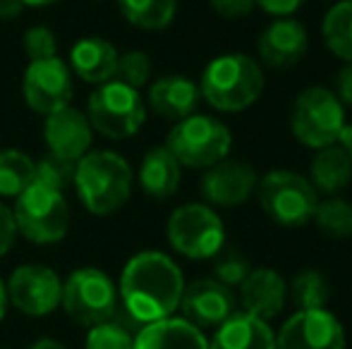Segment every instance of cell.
Returning <instances> with one entry per match:
<instances>
[{"label":"cell","mask_w":352,"mask_h":349,"mask_svg":"<svg viewBox=\"0 0 352 349\" xmlns=\"http://www.w3.org/2000/svg\"><path fill=\"white\" fill-rule=\"evenodd\" d=\"M182 289L185 280L180 265L161 252H142L122 268L118 292L127 316L146 326L180 309Z\"/></svg>","instance_id":"6da1fadb"},{"label":"cell","mask_w":352,"mask_h":349,"mask_svg":"<svg viewBox=\"0 0 352 349\" xmlns=\"http://www.w3.org/2000/svg\"><path fill=\"white\" fill-rule=\"evenodd\" d=\"M266 86L264 70L252 56L223 53L201 72L199 91L221 112H240L254 106Z\"/></svg>","instance_id":"7a4b0ae2"},{"label":"cell","mask_w":352,"mask_h":349,"mask_svg":"<svg viewBox=\"0 0 352 349\" xmlns=\"http://www.w3.org/2000/svg\"><path fill=\"white\" fill-rule=\"evenodd\" d=\"M132 168L116 151H89L77 160L74 182L84 208L94 215H111L132 194Z\"/></svg>","instance_id":"3957f363"},{"label":"cell","mask_w":352,"mask_h":349,"mask_svg":"<svg viewBox=\"0 0 352 349\" xmlns=\"http://www.w3.org/2000/svg\"><path fill=\"white\" fill-rule=\"evenodd\" d=\"M166 149L175 156L182 168L206 170L228 158L232 149V134L218 117L192 112L175 122L166 139Z\"/></svg>","instance_id":"277c9868"},{"label":"cell","mask_w":352,"mask_h":349,"mask_svg":"<svg viewBox=\"0 0 352 349\" xmlns=\"http://www.w3.org/2000/svg\"><path fill=\"white\" fill-rule=\"evenodd\" d=\"M290 130L307 149L319 151L338 144L345 130V106L331 88L307 86L292 103Z\"/></svg>","instance_id":"5b68a950"},{"label":"cell","mask_w":352,"mask_h":349,"mask_svg":"<svg viewBox=\"0 0 352 349\" xmlns=\"http://www.w3.org/2000/svg\"><path fill=\"white\" fill-rule=\"evenodd\" d=\"M256 199L276 225L300 228L314 218L319 191L295 170H271L256 182Z\"/></svg>","instance_id":"8992f818"},{"label":"cell","mask_w":352,"mask_h":349,"mask_svg":"<svg viewBox=\"0 0 352 349\" xmlns=\"http://www.w3.org/2000/svg\"><path fill=\"white\" fill-rule=\"evenodd\" d=\"M17 232L34 244H56L70 228V206L63 191L43 184H32L14 199L12 210Z\"/></svg>","instance_id":"52a82bcc"},{"label":"cell","mask_w":352,"mask_h":349,"mask_svg":"<svg viewBox=\"0 0 352 349\" xmlns=\"http://www.w3.org/2000/svg\"><path fill=\"white\" fill-rule=\"evenodd\" d=\"M89 122L108 139H130L146 120V103L140 88H132L118 80L98 84L89 96Z\"/></svg>","instance_id":"ba28073f"},{"label":"cell","mask_w":352,"mask_h":349,"mask_svg":"<svg viewBox=\"0 0 352 349\" xmlns=\"http://www.w3.org/2000/svg\"><path fill=\"white\" fill-rule=\"evenodd\" d=\"M168 242L177 254L192 261H204L221 254L226 244V225L221 215L204 204H185L168 218Z\"/></svg>","instance_id":"9c48e42d"},{"label":"cell","mask_w":352,"mask_h":349,"mask_svg":"<svg viewBox=\"0 0 352 349\" xmlns=\"http://www.w3.org/2000/svg\"><path fill=\"white\" fill-rule=\"evenodd\" d=\"M63 306L72 321L82 326H98L116 316L118 287L103 270L77 268L63 282Z\"/></svg>","instance_id":"30bf717a"},{"label":"cell","mask_w":352,"mask_h":349,"mask_svg":"<svg viewBox=\"0 0 352 349\" xmlns=\"http://www.w3.org/2000/svg\"><path fill=\"white\" fill-rule=\"evenodd\" d=\"M8 297L22 313L41 318L63 304V282L48 265L27 263L12 270L8 280Z\"/></svg>","instance_id":"8fae6325"},{"label":"cell","mask_w":352,"mask_h":349,"mask_svg":"<svg viewBox=\"0 0 352 349\" xmlns=\"http://www.w3.org/2000/svg\"><path fill=\"white\" fill-rule=\"evenodd\" d=\"M24 101L38 115H53L70 106L72 101V72L60 58L32 60L22 80Z\"/></svg>","instance_id":"7c38bea8"},{"label":"cell","mask_w":352,"mask_h":349,"mask_svg":"<svg viewBox=\"0 0 352 349\" xmlns=\"http://www.w3.org/2000/svg\"><path fill=\"white\" fill-rule=\"evenodd\" d=\"M276 349H345V328L326 309L295 311L276 335Z\"/></svg>","instance_id":"4fadbf2b"},{"label":"cell","mask_w":352,"mask_h":349,"mask_svg":"<svg viewBox=\"0 0 352 349\" xmlns=\"http://www.w3.org/2000/svg\"><path fill=\"white\" fill-rule=\"evenodd\" d=\"M182 318L199 330L218 328L237 313V302L230 287L221 285L216 278H199L182 289L180 299Z\"/></svg>","instance_id":"5bb4252c"},{"label":"cell","mask_w":352,"mask_h":349,"mask_svg":"<svg viewBox=\"0 0 352 349\" xmlns=\"http://www.w3.org/2000/svg\"><path fill=\"white\" fill-rule=\"evenodd\" d=\"M256 182H259V175L250 163L226 158L206 168L199 182V189L209 204L223 206V208H235L254 194Z\"/></svg>","instance_id":"9a60e30c"},{"label":"cell","mask_w":352,"mask_h":349,"mask_svg":"<svg viewBox=\"0 0 352 349\" xmlns=\"http://www.w3.org/2000/svg\"><path fill=\"white\" fill-rule=\"evenodd\" d=\"M256 51L264 65L274 70H290L309 51V32L295 17H276L259 34Z\"/></svg>","instance_id":"2e32d148"},{"label":"cell","mask_w":352,"mask_h":349,"mask_svg":"<svg viewBox=\"0 0 352 349\" xmlns=\"http://www.w3.org/2000/svg\"><path fill=\"white\" fill-rule=\"evenodd\" d=\"M43 136H46V144L51 154L77 163L91 149L94 127L84 112L67 106L63 110L53 112V115H46Z\"/></svg>","instance_id":"e0dca14e"},{"label":"cell","mask_w":352,"mask_h":349,"mask_svg":"<svg viewBox=\"0 0 352 349\" xmlns=\"http://www.w3.org/2000/svg\"><path fill=\"white\" fill-rule=\"evenodd\" d=\"M240 294L245 313L269 323L285 309L287 282L274 268H252L240 285Z\"/></svg>","instance_id":"ac0fdd59"},{"label":"cell","mask_w":352,"mask_h":349,"mask_svg":"<svg viewBox=\"0 0 352 349\" xmlns=\"http://www.w3.org/2000/svg\"><path fill=\"white\" fill-rule=\"evenodd\" d=\"M201 101L199 84L185 75H166L148 86L146 103L156 115L166 120H182L192 115Z\"/></svg>","instance_id":"d6986e66"},{"label":"cell","mask_w":352,"mask_h":349,"mask_svg":"<svg viewBox=\"0 0 352 349\" xmlns=\"http://www.w3.org/2000/svg\"><path fill=\"white\" fill-rule=\"evenodd\" d=\"M135 349H209V340L190 321L168 316L142 326L135 335Z\"/></svg>","instance_id":"ffe728a7"},{"label":"cell","mask_w":352,"mask_h":349,"mask_svg":"<svg viewBox=\"0 0 352 349\" xmlns=\"http://www.w3.org/2000/svg\"><path fill=\"white\" fill-rule=\"evenodd\" d=\"M70 67L87 84H106L116 77L118 51L106 38H79L70 51Z\"/></svg>","instance_id":"44dd1931"},{"label":"cell","mask_w":352,"mask_h":349,"mask_svg":"<svg viewBox=\"0 0 352 349\" xmlns=\"http://www.w3.org/2000/svg\"><path fill=\"white\" fill-rule=\"evenodd\" d=\"M209 349H276V333L266 321L242 311L216 328Z\"/></svg>","instance_id":"7402d4cb"},{"label":"cell","mask_w":352,"mask_h":349,"mask_svg":"<svg viewBox=\"0 0 352 349\" xmlns=\"http://www.w3.org/2000/svg\"><path fill=\"white\" fill-rule=\"evenodd\" d=\"M140 186L151 199H170L182 180V165L166 146H153L144 154L140 165Z\"/></svg>","instance_id":"603a6c76"},{"label":"cell","mask_w":352,"mask_h":349,"mask_svg":"<svg viewBox=\"0 0 352 349\" xmlns=\"http://www.w3.org/2000/svg\"><path fill=\"white\" fill-rule=\"evenodd\" d=\"M309 182L316 191L336 196L352 182V158L340 144L326 146L314 154L309 163Z\"/></svg>","instance_id":"cb8c5ba5"},{"label":"cell","mask_w":352,"mask_h":349,"mask_svg":"<svg viewBox=\"0 0 352 349\" xmlns=\"http://www.w3.org/2000/svg\"><path fill=\"white\" fill-rule=\"evenodd\" d=\"M122 17L144 32H161L175 19L177 0H118Z\"/></svg>","instance_id":"d4e9b609"},{"label":"cell","mask_w":352,"mask_h":349,"mask_svg":"<svg viewBox=\"0 0 352 349\" xmlns=\"http://www.w3.org/2000/svg\"><path fill=\"white\" fill-rule=\"evenodd\" d=\"M321 34L336 58L352 62V0H338L331 5L321 24Z\"/></svg>","instance_id":"484cf974"},{"label":"cell","mask_w":352,"mask_h":349,"mask_svg":"<svg viewBox=\"0 0 352 349\" xmlns=\"http://www.w3.org/2000/svg\"><path fill=\"white\" fill-rule=\"evenodd\" d=\"M331 297V285L321 270L307 268L300 270L287 285V299L297 311H314L326 309Z\"/></svg>","instance_id":"4316f807"},{"label":"cell","mask_w":352,"mask_h":349,"mask_svg":"<svg viewBox=\"0 0 352 349\" xmlns=\"http://www.w3.org/2000/svg\"><path fill=\"white\" fill-rule=\"evenodd\" d=\"M34 182V160L24 151H0V196L17 199Z\"/></svg>","instance_id":"83f0119b"},{"label":"cell","mask_w":352,"mask_h":349,"mask_svg":"<svg viewBox=\"0 0 352 349\" xmlns=\"http://www.w3.org/2000/svg\"><path fill=\"white\" fill-rule=\"evenodd\" d=\"M311 220H314L321 232L331 239L352 237V204L340 199V196H329V199L319 201Z\"/></svg>","instance_id":"f1b7e54d"},{"label":"cell","mask_w":352,"mask_h":349,"mask_svg":"<svg viewBox=\"0 0 352 349\" xmlns=\"http://www.w3.org/2000/svg\"><path fill=\"white\" fill-rule=\"evenodd\" d=\"M74 170H77V163L65 160L48 151L46 156H41V158L34 163V182L63 191L65 186H70L74 182Z\"/></svg>","instance_id":"f546056e"},{"label":"cell","mask_w":352,"mask_h":349,"mask_svg":"<svg viewBox=\"0 0 352 349\" xmlns=\"http://www.w3.org/2000/svg\"><path fill=\"white\" fill-rule=\"evenodd\" d=\"M84 349H135V333L120 321L91 326Z\"/></svg>","instance_id":"4dcf8cb0"},{"label":"cell","mask_w":352,"mask_h":349,"mask_svg":"<svg viewBox=\"0 0 352 349\" xmlns=\"http://www.w3.org/2000/svg\"><path fill=\"white\" fill-rule=\"evenodd\" d=\"M151 77V60L144 51H127L118 56V67L113 80L132 88H142Z\"/></svg>","instance_id":"1f68e13d"},{"label":"cell","mask_w":352,"mask_h":349,"mask_svg":"<svg viewBox=\"0 0 352 349\" xmlns=\"http://www.w3.org/2000/svg\"><path fill=\"white\" fill-rule=\"evenodd\" d=\"M252 263L240 252H226L213 265V278L226 287H240L245 278L250 275Z\"/></svg>","instance_id":"d6a6232c"},{"label":"cell","mask_w":352,"mask_h":349,"mask_svg":"<svg viewBox=\"0 0 352 349\" xmlns=\"http://www.w3.org/2000/svg\"><path fill=\"white\" fill-rule=\"evenodd\" d=\"M24 53L29 62L32 60H46V58L58 56V41L48 27H32L24 34Z\"/></svg>","instance_id":"836d02e7"},{"label":"cell","mask_w":352,"mask_h":349,"mask_svg":"<svg viewBox=\"0 0 352 349\" xmlns=\"http://www.w3.org/2000/svg\"><path fill=\"white\" fill-rule=\"evenodd\" d=\"M209 5L218 17H226V19L247 17L256 8L254 0H209Z\"/></svg>","instance_id":"e575fe53"},{"label":"cell","mask_w":352,"mask_h":349,"mask_svg":"<svg viewBox=\"0 0 352 349\" xmlns=\"http://www.w3.org/2000/svg\"><path fill=\"white\" fill-rule=\"evenodd\" d=\"M14 237H17V225H14L12 210H8L0 204V258L12 249Z\"/></svg>","instance_id":"d590c367"},{"label":"cell","mask_w":352,"mask_h":349,"mask_svg":"<svg viewBox=\"0 0 352 349\" xmlns=\"http://www.w3.org/2000/svg\"><path fill=\"white\" fill-rule=\"evenodd\" d=\"M256 8H261L266 14L274 17H292L307 0H254Z\"/></svg>","instance_id":"8d00e7d4"},{"label":"cell","mask_w":352,"mask_h":349,"mask_svg":"<svg viewBox=\"0 0 352 349\" xmlns=\"http://www.w3.org/2000/svg\"><path fill=\"white\" fill-rule=\"evenodd\" d=\"M336 96L343 106L352 108V62H345L340 72L336 75Z\"/></svg>","instance_id":"74e56055"},{"label":"cell","mask_w":352,"mask_h":349,"mask_svg":"<svg viewBox=\"0 0 352 349\" xmlns=\"http://www.w3.org/2000/svg\"><path fill=\"white\" fill-rule=\"evenodd\" d=\"M24 10L22 0H0V19H14Z\"/></svg>","instance_id":"f35d334b"},{"label":"cell","mask_w":352,"mask_h":349,"mask_svg":"<svg viewBox=\"0 0 352 349\" xmlns=\"http://www.w3.org/2000/svg\"><path fill=\"white\" fill-rule=\"evenodd\" d=\"M27 349H67L63 342L58 340H51V337H41V340H36L34 345H29Z\"/></svg>","instance_id":"ab89813d"},{"label":"cell","mask_w":352,"mask_h":349,"mask_svg":"<svg viewBox=\"0 0 352 349\" xmlns=\"http://www.w3.org/2000/svg\"><path fill=\"white\" fill-rule=\"evenodd\" d=\"M338 144L343 146L345 151H348V156L352 158V125H345V130H343V134H340Z\"/></svg>","instance_id":"60d3db41"},{"label":"cell","mask_w":352,"mask_h":349,"mask_svg":"<svg viewBox=\"0 0 352 349\" xmlns=\"http://www.w3.org/2000/svg\"><path fill=\"white\" fill-rule=\"evenodd\" d=\"M5 311H8V287L0 278V321L5 318Z\"/></svg>","instance_id":"b9f144b4"},{"label":"cell","mask_w":352,"mask_h":349,"mask_svg":"<svg viewBox=\"0 0 352 349\" xmlns=\"http://www.w3.org/2000/svg\"><path fill=\"white\" fill-rule=\"evenodd\" d=\"M53 3H58V0H22L24 8H48Z\"/></svg>","instance_id":"7bdbcfd3"},{"label":"cell","mask_w":352,"mask_h":349,"mask_svg":"<svg viewBox=\"0 0 352 349\" xmlns=\"http://www.w3.org/2000/svg\"><path fill=\"white\" fill-rule=\"evenodd\" d=\"M321 3H333V0H321Z\"/></svg>","instance_id":"ee69618b"}]
</instances>
